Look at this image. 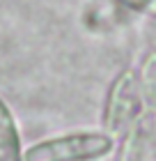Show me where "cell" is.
<instances>
[{"label": "cell", "mask_w": 156, "mask_h": 161, "mask_svg": "<svg viewBox=\"0 0 156 161\" xmlns=\"http://www.w3.org/2000/svg\"><path fill=\"white\" fill-rule=\"evenodd\" d=\"M115 150L108 131H73L53 136L23 150V161H101Z\"/></svg>", "instance_id": "1"}, {"label": "cell", "mask_w": 156, "mask_h": 161, "mask_svg": "<svg viewBox=\"0 0 156 161\" xmlns=\"http://www.w3.org/2000/svg\"><path fill=\"white\" fill-rule=\"evenodd\" d=\"M140 104V83L131 69H124L113 83H110L106 108H103V131L110 136L122 131L126 122L133 118Z\"/></svg>", "instance_id": "2"}, {"label": "cell", "mask_w": 156, "mask_h": 161, "mask_svg": "<svg viewBox=\"0 0 156 161\" xmlns=\"http://www.w3.org/2000/svg\"><path fill=\"white\" fill-rule=\"evenodd\" d=\"M0 161H23L19 124L3 97H0Z\"/></svg>", "instance_id": "3"}]
</instances>
